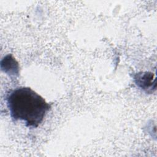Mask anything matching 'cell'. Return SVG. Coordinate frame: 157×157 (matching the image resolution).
Instances as JSON below:
<instances>
[{"mask_svg":"<svg viewBox=\"0 0 157 157\" xmlns=\"http://www.w3.org/2000/svg\"><path fill=\"white\" fill-rule=\"evenodd\" d=\"M6 99L12 118L23 121L27 127L37 128L51 109L50 104L29 87L9 91Z\"/></svg>","mask_w":157,"mask_h":157,"instance_id":"cell-1","label":"cell"},{"mask_svg":"<svg viewBox=\"0 0 157 157\" xmlns=\"http://www.w3.org/2000/svg\"><path fill=\"white\" fill-rule=\"evenodd\" d=\"M136 85L144 90H147L152 87L153 74L151 72H140L134 77Z\"/></svg>","mask_w":157,"mask_h":157,"instance_id":"cell-2","label":"cell"}]
</instances>
